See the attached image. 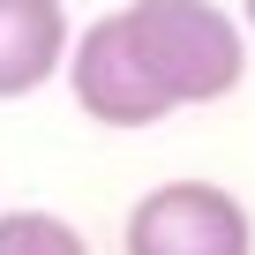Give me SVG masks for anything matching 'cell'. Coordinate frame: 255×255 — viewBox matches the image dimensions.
I'll list each match as a JSON object with an SVG mask.
<instances>
[{"label":"cell","instance_id":"cell-1","mask_svg":"<svg viewBox=\"0 0 255 255\" xmlns=\"http://www.w3.org/2000/svg\"><path fill=\"white\" fill-rule=\"evenodd\" d=\"M120 30L135 45L150 90L165 98V113L218 105L248 83V23L218 0H128Z\"/></svg>","mask_w":255,"mask_h":255},{"label":"cell","instance_id":"cell-4","mask_svg":"<svg viewBox=\"0 0 255 255\" xmlns=\"http://www.w3.org/2000/svg\"><path fill=\"white\" fill-rule=\"evenodd\" d=\"M68 38H75L68 0H0V105L45 90L68 68Z\"/></svg>","mask_w":255,"mask_h":255},{"label":"cell","instance_id":"cell-2","mask_svg":"<svg viewBox=\"0 0 255 255\" xmlns=\"http://www.w3.org/2000/svg\"><path fill=\"white\" fill-rule=\"evenodd\" d=\"M120 255H255V218L218 180H158L128 203Z\"/></svg>","mask_w":255,"mask_h":255},{"label":"cell","instance_id":"cell-3","mask_svg":"<svg viewBox=\"0 0 255 255\" xmlns=\"http://www.w3.org/2000/svg\"><path fill=\"white\" fill-rule=\"evenodd\" d=\"M68 98H75V113L83 120H98V128H158V120H173L165 113V98L150 90V75H143V60H135V45H128V30H120V8L113 15H90L75 38H68Z\"/></svg>","mask_w":255,"mask_h":255},{"label":"cell","instance_id":"cell-5","mask_svg":"<svg viewBox=\"0 0 255 255\" xmlns=\"http://www.w3.org/2000/svg\"><path fill=\"white\" fill-rule=\"evenodd\" d=\"M0 255H90V240L60 210H0Z\"/></svg>","mask_w":255,"mask_h":255},{"label":"cell","instance_id":"cell-6","mask_svg":"<svg viewBox=\"0 0 255 255\" xmlns=\"http://www.w3.org/2000/svg\"><path fill=\"white\" fill-rule=\"evenodd\" d=\"M240 23H248V38H255V0H240Z\"/></svg>","mask_w":255,"mask_h":255}]
</instances>
